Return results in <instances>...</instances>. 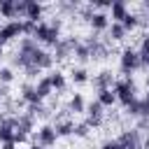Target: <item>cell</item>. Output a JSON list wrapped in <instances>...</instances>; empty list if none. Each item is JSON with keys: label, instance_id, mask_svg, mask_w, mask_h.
<instances>
[{"label": "cell", "instance_id": "29", "mask_svg": "<svg viewBox=\"0 0 149 149\" xmlns=\"http://www.w3.org/2000/svg\"><path fill=\"white\" fill-rule=\"evenodd\" d=\"M88 135H91V126L86 121L74 123V137H88Z\"/></svg>", "mask_w": 149, "mask_h": 149}, {"label": "cell", "instance_id": "8", "mask_svg": "<svg viewBox=\"0 0 149 149\" xmlns=\"http://www.w3.org/2000/svg\"><path fill=\"white\" fill-rule=\"evenodd\" d=\"M84 121L91 126V130L100 128V126L105 123V107H102L98 100H91V102L86 105V119H84Z\"/></svg>", "mask_w": 149, "mask_h": 149}, {"label": "cell", "instance_id": "30", "mask_svg": "<svg viewBox=\"0 0 149 149\" xmlns=\"http://www.w3.org/2000/svg\"><path fill=\"white\" fill-rule=\"evenodd\" d=\"M77 14H79V16H81V19H84V21H91V16H93V14H95V9H93V5H91V2H88V5H81V7H79V12H77Z\"/></svg>", "mask_w": 149, "mask_h": 149}, {"label": "cell", "instance_id": "17", "mask_svg": "<svg viewBox=\"0 0 149 149\" xmlns=\"http://www.w3.org/2000/svg\"><path fill=\"white\" fill-rule=\"evenodd\" d=\"M86 98L81 95V93H72L70 98H68V102H65V109H68V114L70 116H74V114H86Z\"/></svg>", "mask_w": 149, "mask_h": 149}, {"label": "cell", "instance_id": "13", "mask_svg": "<svg viewBox=\"0 0 149 149\" xmlns=\"http://www.w3.org/2000/svg\"><path fill=\"white\" fill-rule=\"evenodd\" d=\"M123 114L130 119H144V116H149V102L144 98H135L130 105L123 107Z\"/></svg>", "mask_w": 149, "mask_h": 149}, {"label": "cell", "instance_id": "3", "mask_svg": "<svg viewBox=\"0 0 149 149\" xmlns=\"http://www.w3.org/2000/svg\"><path fill=\"white\" fill-rule=\"evenodd\" d=\"M114 93H116V102L126 107L137 98V84L133 81V77H121L114 81Z\"/></svg>", "mask_w": 149, "mask_h": 149}, {"label": "cell", "instance_id": "19", "mask_svg": "<svg viewBox=\"0 0 149 149\" xmlns=\"http://www.w3.org/2000/svg\"><path fill=\"white\" fill-rule=\"evenodd\" d=\"M126 35H128V30L123 28V23H119V21H112L109 23V30H107V40L109 42H123Z\"/></svg>", "mask_w": 149, "mask_h": 149}, {"label": "cell", "instance_id": "18", "mask_svg": "<svg viewBox=\"0 0 149 149\" xmlns=\"http://www.w3.org/2000/svg\"><path fill=\"white\" fill-rule=\"evenodd\" d=\"M128 12H130L128 2H123V0H112V7H109V19H112V21H119V23H121Z\"/></svg>", "mask_w": 149, "mask_h": 149}, {"label": "cell", "instance_id": "26", "mask_svg": "<svg viewBox=\"0 0 149 149\" xmlns=\"http://www.w3.org/2000/svg\"><path fill=\"white\" fill-rule=\"evenodd\" d=\"M121 23H123V28L130 33V30H135V28H140V26H142V16H140V14H135V12H128V14H126V19H123Z\"/></svg>", "mask_w": 149, "mask_h": 149}, {"label": "cell", "instance_id": "4", "mask_svg": "<svg viewBox=\"0 0 149 149\" xmlns=\"http://www.w3.org/2000/svg\"><path fill=\"white\" fill-rule=\"evenodd\" d=\"M84 42H86V47L91 51V61H105V58H109V54H112V42L109 40H102L98 35H91Z\"/></svg>", "mask_w": 149, "mask_h": 149}, {"label": "cell", "instance_id": "2", "mask_svg": "<svg viewBox=\"0 0 149 149\" xmlns=\"http://www.w3.org/2000/svg\"><path fill=\"white\" fill-rule=\"evenodd\" d=\"M119 70L126 74V77H133L137 70H142V61H140V54L135 47H123L121 54H119Z\"/></svg>", "mask_w": 149, "mask_h": 149}, {"label": "cell", "instance_id": "7", "mask_svg": "<svg viewBox=\"0 0 149 149\" xmlns=\"http://www.w3.org/2000/svg\"><path fill=\"white\" fill-rule=\"evenodd\" d=\"M79 42V37L77 35H70V37H61V42L54 47V61L56 63H63V61H68L70 56H72V51H74V44Z\"/></svg>", "mask_w": 149, "mask_h": 149}, {"label": "cell", "instance_id": "20", "mask_svg": "<svg viewBox=\"0 0 149 149\" xmlns=\"http://www.w3.org/2000/svg\"><path fill=\"white\" fill-rule=\"evenodd\" d=\"M72 58H74V61H77L79 65H86V63L91 61V51H88V47H86V42H84V40H79V42L74 44Z\"/></svg>", "mask_w": 149, "mask_h": 149}, {"label": "cell", "instance_id": "9", "mask_svg": "<svg viewBox=\"0 0 149 149\" xmlns=\"http://www.w3.org/2000/svg\"><path fill=\"white\" fill-rule=\"evenodd\" d=\"M19 100L26 105V107H33V105H42L44 100L37 95V88H35V81H23L19 86Z\"/></svg>", "mask_w": 149, "mask_h": 149}, {"label": "cell", "instance_id": "27", "mask_svg": "<svg viewBox=\"0 0 149 149\" xmlns=\"http://www.w3.org/2000/svg\"><path fill=\"white\" fill-rule=\"evenodd\" d=\"M14 68L12 65H0V86H9L14 81Z\"/></svg>", "mask_w": 149, "mask_h": 149}, {"label": "cell", "instance_id": "14", "mask_svg": "<svg viewBox=\"0 0 149 149\" xmlns=\"http://www.w3.org/2000/svg\"><path fill=\"white\" fill-rule=\"evenodd\" d=\"M14 135H16L14 116L2 114V116H0V144H5V142H14Z\"/></svg>", "mask_w": 149, "mask_h": 149}, {"label": "cell", "instance_id": "11", "mask_svg": "<svg viewBox=\"0 0 149 149\" xmlns=\"http://www.w3.org/2000/svg\"><path fill=\"white\" fill-rule=\"evenodd\" d=\"M121 142L123 149H142V133L137 128H126L121 130V135L116 137Z\"/></svg>", "mask_w": 149, "mask_h": 149}, {"label": "cell", "instance_id": "23", "mask_svg": "<svg viewBox=\"0 0 149 149\" xmlns=\"http://www.w3.org/2000/svg\"><path fill=\"white\" fill-rule=\"evenodd\" d=\"M49 79H51V86H54L56 93H63V91L68 88V77H65V72L51 70V72H49Z\"/></svg>", "mask_w": 149, "mask_h": 149}, {"label": "cell", "instance_id": "36", "mask_svg": "<svg viewBox=\"0 0 149 149\" xmlns=\"http://www.w3.org/2000/svg\"><path fill=\"white\" fill-rule=\"evenodd\" d=\"M2 56H5V47L0 44V58H2Z\"/></svg>", "mask_w": 149, "mask_h": 149}, {"label": "cell", "instance_id": "12", "mask_svg": "<svg viewBox=\"0 0 149 149\" xmlns=\"http://www.w3.org/2000/svg\"><path fill=\"white\" fill-rule=\"evenodd\" d=\"M114 81H116V77H114V72L112 70H100V72H95L93 77H91V84H93V88L95 91H105V88H114Z\"/></svg>", "mask_w": 149, "mask_h": 149}, {"label": "cell", "instance_id": "22", "mask_svg": "<svg viewBox=\"0 0 149 149\" xmlns=\"http://www.w3.org/2000/svg\"><path fill=\"white\" fill-rule=\"evenodd\" d=\"M35 88H37V95H40L42 100L51 98V93H54V86H51V79H49V74H42V77L35 81Z\"/></svg>", "mask_w": 149, "mask_h": 149}, {"label": "cell", "instance_id": "10", "mask_svg": "<svg viewBox=\"0 0 149 149\" xmlns=\"http://www.w3.org/2000/svg\"><path fill=\"white\" fill-rule=\"evenodd\" d=\"M14 123H16V133L19 135H26V137L37 130V119L33 114H28V112H19L14 116Z\"/></svg>", "mask_w": 149, "mask_h": 149}, {"label": "cell", "instance_id": "28", "mask_svg": "<svg viewBox=\"0 0 149 149\" xmlns=\"http://www.w3.org/2000/svg\"><path fill=\"white\" fill-rule=\"evenodd\" d=\"M79 7H81L79 2H58V5H56V9L63 12V14H77Z\"/></svg>", "mask_w": 149, "mask_h": 149}, {"label": "cell", "instance_id": "21", "mask_svg": "<svg viewBox=\"0 0 149 149\" xmlns=\"http://www.w3.org/2000/svg\"><path fill=\"white\" fill-rule=\"evenodd\" d=\"M70 81H72V84H77V86H84V84H88V81H91V77H88V70H86L84 65H74V68L70 70Z\"/></svg>", "mask_w": 149, "mask_h": 149}, {"label": "cell", "instance_id": "34", "mask_svg": "<svg viewBox=\"0 0 149 149\" xmlns=\"http://www.w3.org/2000/svg\"><path fill=\"white\" fill-rule=\"evenodd\" d=\"M26 149H44V147H40V144H35V142H30V144H28Z\"/></svg>", "mask_w": 149, "mask_h": 149}, {"label": "cell", "instance_id": "40", "mask_svg": "<svg viewBox=\"0 0 149 149\" xmlns=\"http://www.w3.org/2000/svg\"><path fill=\"white\" fill-rule=\"evenodd\" d=\"M0 19H2V16H0Z\"/></svg>", "mask_w": 149, "mask_h": 149}, {"label": "cell", "instance_id": "24", "mask_svg": "<svg viewBox=\"0 0 149 149\" xmlns=\"http://www.w3.org/2000/svg\"><path fill=\"white\" fill-rule=\"evenodd\" d=\"M95 100L105 107V109H109V107H114L116 105V93H114V88H105V91H95Z\"/></svg>", "mask_w": 149, "mask_h": 149}, {"label": "cell", "instance_id": "25", "mask_svg": "<svg viewBox=\"0 0 149 149\" xmlns=\"http://www.w3.org/2000/svg\"><path fill=\"white\" fill-rule=\"evenodd\" d=\"M137 54H140V61H142V70L149 72V33L142 35L140 47H137Z\"/></svg>", "mask_w": 149, "mask_h": 149}, {"label": "cell", "instance_id": "32", "mask_svg": "<svg viewBox=\"0 0 149 149\" xmlns=\"http://www.w3.org/2000/svg\"><path fill=\"white\" fill-rule=\"evenodd\" d=\"M0 149H19V144L16 142H5V144H0Z\"/></svg>", "mask_w": 149, "mask_h": 149}, {"label": "cell", "instance_id": "31", "mask_svg": "<svg viewBox=\"0 0 149 149\" xmlns=\"http://www.w3.org/2000/svg\"><path fill=\"white\" fill-rule=\"evenodd\" d=\"M98 149H123V147H121V142H119L116 137H107Z\"/></svg>", "mask_w": 149, "mask_h": 149}, {"label": "cell", "instance_id": "5", "mask_svg": "<svg viewBox=\"0 0 149 149\" xmlns=\"http://www.w3.org/2000/svg\"><path fill=\"white\" fill-rule=\"evenodd\" d=\"M33 140H35V144H40V147L51 149V147H56V142H58V133H56L54 123H42V126H37V130L33 133Z\"/></svg>", "mask_w": 149, "mask_h": 149}, {"label": "cell", "instance_id": "39", "mask_svg": "<svg viewBox=\"0 0 149 149\" xmlns=\"http://www.w3.org/2000/svg\"><path fill=\"white\" fill-rule=\"evenodd\" d=\"M144 9H147V12H149V2H147V5H144Z\"/></svg>", "mask_w": 149, "mask_h": 149}, {"label": "cell", "instance_id": "37", "mask_svg": "<svg viewBox=\"0 0 149 149\" xmlns=\"http://www.w3.org/2000/svg\"><path fill=\"white\" fill-rule=\"evenodd\" d=\"M2 102H5V98H2V93H0V109H2Z\"/></svg>", "mask_w": 149, "mask_h": 149}, {"label": "cell", "instance_id": "15", "mask_svg": "<svg viewBox=\"0 0 149 149\" xmlns=\"http://www.w3.org/2000/svg\"><path fill=\"white\" fill-rule=\"evenodd\" d=\"M23 19H26V21H33V23H42V21H44V5L37 2V0H28Z\"/></svg>", "mask_w": 149, "mask_h": 149}, {"label": "cell", "instance_id": "35", "mask_svg": "<svg viewBox=\"0 0 149 149\" xmlns=\"http://www.w3.org/2000/svg\"><path fill=\"white\" fill-rule=\"evenodd\" d=\"M144 86H147V91H149V74H147V79H144Z\"/></svg>", "mask_w": 149, "mask_h": 149}, {"label": "cell", "instance_id": "33", "mask_svg": "<svg viewBox=\"0 0 149 149\" xmlns=\"http://www.w3.org/2000/svg\"><path fill=\"white\" fill-rule=\"evenodd\" d=\"M142 149H149V133L142 135Z\"/></svg>", "mask_w": 149, "mask_h": 149}, {"label": "cell", "instance_id": "38", "mask_svg": "<svg viewBox=\"0 0 149 149\" xmlns=\"http://www.w3.org/2000/svg\"><path fill=\"white\" fill-rule=\"evenodd\" d=\"M144 100H147V102H149V91H147V95H144Z\"/></svg>", "mask_w": 149, "mask_h": 149}, {"label": "cell", "instance_id": "16", "mask_svg": "<svg viewBox=\"0 0 149 149\" xmlns=\"http://www.w3.org/2000/svg\"><path fill=\"white\" fill-rule=\"evenodd\" d=\"M109 23H112V19H109L107 12H95V14L91 16V21H88L93 35H98V33H107V30H109Z\"/></svg>", "mask_w": 149, "mask_h": 149}, {"label": "cell", "instance_id": "1", "mask_svg": "<svg viewBox=\"0 0 149 149\" xmlns=\"http://www.w3.org/2000/svg\"><path fill=\"white\" fill-rule=\"evenodd\" d=\"M61 30H63V21L61 19H51V21H42V23H37V28H35V35H33V40L40 44V47H56L58 42H61Z\"/></svg>", "mask_w": 149, "mask_h": 149}, {"label": "cell", "instance_id": "6", "mask_svg": "<svg viewBox=\"0 0 149 149\" xmlns=\"http://www.w3.org/2000/svg\"><path fill=\"white\" fill-rule=\"evenodd\" d=\"M23 35V19H16V21H2L0 23V44L5 47L7 42L16 40Z\"/></svg>", "mask_w": 149, "mask_h": 149}]
</instances>
